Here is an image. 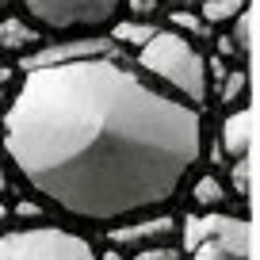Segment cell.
<instances>
[{"label":"cell","mask_w":260,"mask_h":260,"mask_svg":"<svg viewBox=\"0 0 260 260\" xmlns=\"http://www.w3.org/2000/svg\"><path fill=\"white\" fill-rule=\"evenodd\" d=\"M16 172L69 218L115 226L172 203L203 157V107L119 57L23 73L4 122Z\"/></svg>","instance_id":"obj_1"},{"label":"cell","mask_w":260,"mask_h":260,"mask_svg":"<svg viewBox=\"0 0 260 260\" xmlns=\"http://www.w3.org/2000/svg\"><path fill=\"white\" fill-rule=\"evenodd\" d=\"M134 69H138L142 77H149L157 88H165L176 100H184V104H191V107L207 104L211 65H207V57L199 54V46H195L191 39L176 35L172 27H161V31L134 54Z\"/></svg>","instance_id":"obj_2"},{"label":"cell","mask_w":260,"mask_h":260,"mask_svg":"<svg viewBox=\"0 0 260 260\" xmlns=\"http://www.w3.org/2000/svg\"><path fill=\"white\" fill-rule=\"evenodd\" d=\"M187 260H249L252 226L245 214L230 211H199L180 222Z\"/></svg>","instance_id":"obj_3"},{"label":"cell","mask_w":260,"mask_h":260,"mask_svg":"<svg viewBox=\"0 0 260 260\" xmlns=\"http://www.w3.org/2000/svg\"><path fill=\"white\" fill-rule=\"evenodd\" d=\"M23 12L57 35H96L119 19L122 0H23Z\"/></svg>","instance_id":"obj_4"},{"label":"cell","mask_w":260,"mask_h":260,"mask_svg":"<svg viewBox=\"0 0 260 260\" xmlns=\"http://www.w3.org/2000/svg\"><path fill=\"white\" fill-rule=\"evenodd\" d=\"M0 260H100V252L73 230L42 222L0 234Z\"/></svg>","instance_id":"obj_5"},{"label":"cell","mask_w":260,"mask_h":260,"mask_svg":"<svg viewBox=\"0 0 260 260\" xmlns=\"http://www.w3.org/2000/svg\"><path fill=\"white\" fill-rule=\"evenodd\" d=\"M180 237V222L176 214L169 211H153V214H138V218H126V222H115L107 241L111 249L119 252H146V249H165Z\"/></svg>","instance_id":"obj_6"},{"label":"cell","mask_w":260,"mask_h":260,"mask_svg":"<svg viewBox=\"0 0 260 260\" xmlns=\"http://www.w3.org/2000/svg\"><path fill=\"white\" fill-rule=\"evenodd\" d=\"M115 42L107 35H77V39H61L50 42V46H39L35 54L23 57V73L31 69H46V65H69V61H84V57H111Z\"/></svg>","instance_id":"obj_7"},{"label":"cell","mask_w":260,"mask_h":260,"mask_svg":"<svg viewBox=\"0 0 260 260\" xmlns=\"http://www.w3.org/2000/svg\"><path fill=\"white\" fill-rule=\"evenodd\" d=\"M249 142H252L249 104L230 107L226 119H222V126H218V146H222V153H226L230 161H237V157H249Z\"/></svg>","instance_id":"obj_8"},{"label":"cell","mask_w":260,"mask_h":260,"mask_svg":"<svg viewBox=\"0 0 260 260\" xmlns=\"http://www.w3.org/2000/svg\"><path fill=\"white\" fill-rule=\"evenodd\" d=\"M42 46V35L35 23H27V19H16V16H4L0 19V50L4 54H31V50Z\"/></svg>","instance_id":"obj_9"},{"label":"cell","mask_w":260,"mask_h":260,"mask_svg":"<svg viewBox=\"0 0 260 260\" xmlns=\"http://www.w3.org/2000/svg\"><path fill=\"white\" fill-rule=\"evenodd\" d=\"M157 31H161V27L149 23V19H115L107 39H111L115 46H126V50H134V54H138V50L146 46V42L153 39Z\"/></svg>","instance_id":"obj_10"},{"label":"cell","mask_w":260,"mask_h":260,"mask_svg":"<svg viewBox=\"0 0 260 260\" xmlns=\"http://www.w3.org/2000/svg\"><path fill=\"white\" fill-rule=\"evenodd\" d=\"M191 199H195V207H199V211H222V207H230V203H234L230 187L222 184V180L214 176V172H203V176L195 180Z\"/></svg>","instance_id":"obj_11"},{"label":"cell","mask_w":260,"mask_h":260,"mask_svg":"<svg viewBox=\"0 0 260 260\" xmlns=\"http://www.w3.org/2000/svg\"><path fill=\"white\" fill-rule=\"evenodd\" d=\"M245 8H249V0H203L199 16H203L207 27H222V23H234Z\"/></svg>","instance_id":"obj_12"},{"label":"cell","mask_w":260,"mask_h":260,"mask_svg":"<svg viewBox=\"0 0 260 260\" xmlns=\"http://www.w3.org/2000/svg\"><path fill=\"white\" fill-rule=\"evenodd\" d=\"M222 104L226 107L249 104V73H245V65L226 69V77H222Z\"/></svg>","instance_id":"obj_13"},{"label":"cell","mask_w":260,"mask_h":260,"mask_svg":"<svg viewBox=\"0 0 260 260\" xmlns=\"http://www.w3.org/2000/svg\"><path fill=\"white\" fill-rule=\"evenodd\" d=\"M169 23L176 35H184V39H211V27L203 23V16L199 12H169Z\"/></svg>","instance_id":"obj_14"},{"label":"cell","mask_w":260,"mask_h":260,"mask_svg":"<svg viewBox=\"0 0 260 260\" xmlns=\"http://www.w3.org/2000/svg\"><path fill=\"white\" fill-rule=\"evenodd\" d=\"M230 195H234L237 211L245 214V203H249V157H237L234 169H230Z\"/></svg>","instance_id":"obj_15"},{"label":"cell","mask_w":260,"mask_h":260,"mask_svg":"<svg viewBox=\"0 0 260 260\" xmlns=\"http://www.w3.org/2000/svg\"><path fill=\"white\" fill-rule=\"evenodd\" d=\"M230 39H234L237 54H241V61H249V50H252V39H249V12H241V16L234 19V31H230Z\"/></svg>","instance_id":"obj_16"},{"label":"cell","mask_w":260,"mask_h":260,"mask_svg":"<svg viewBox=\"0 0 260 260\" xmlns=\"http://www.w3.org/2000/svg\"><path fill=\"white\" fill-rule=\"evenodd\" d=\"M122 8L130 12V19H149L153 23V16L161 12V0H122Z\"/></svg>","instance_id":"obj_17"},{"label":"cell","mask_w":260,"mask_h":260,"mask_svg":"<svg viewBox=\"0 0 260 260\" xmlns=\"http://www.w3.org/2000/svg\"><path fill=\"white\" fill-rule=\"evenodd\" d=\"M134 260H184L176 245H165V249H146V252H134Z\"/></svg>","instance_id":"obj_18"},{"label":"cell","mask_w":260,"mask_h":260,"mask_svg":"<svg viewBox=\"0 0 260 260\" xmlns=\"http://www.w3.org/2000/svg\"><path fill=\"white\" fill-rule=\"evenodd\" d=\"M199 4L203 0H161V8H169V12H199Z\"/></svg>","instance_id":"obj_19"},{"label":"cell","mask_w":260,"mask_h":260,"mask_svg":"<svg viewBox=\"0 0 260 260\" xmlns=\"http://www.w3.org/2000/svg\"><path fill=\"white\" fill-rule=\"evenodd\" d=\"M8 191V172H4V165H0V195Z\"/></svg>","instance_id":"obj_20"},{"label":"cell","mask_w":260,"mask_h":260,"mask_svg":"<svg viewBox=\"0 0 260 260\" xmlns=\"http://www.w3.org/2000/svg\"><path fill=\"white\" fill-rule=\"evenodd\" d=\"M12 4H16V0H0V19L8 16V8H12Z\"/></svg>","instance_id":"obj_21"},{"label":"cell","mask_w":260,"mask_h":260,"mask_svg":"<svg viewBox=\"0 0 260 260\" xmlns=\"http://www.w3.org/2000/svg\"><path fill=\"white\" fill-rule=\"evenodd\" d=\"M4 222H8V207L0 203V230H4Z\"/></svg>","instance_id":"obj_22"},{"label":"cell","mask_w":260,"mask_h":260,"mask_svg":"<svg viewBox=\"0 0 260 260\" xmlns=\"http://www.w3.org/2000/svg\"><path fill=\"white\" fill-rule=\"evenodd\" d=\"M100 260H122V256H115V252H107V256H100Z\"/></svg>","instance_id":"obj_23"}]
</instances>
